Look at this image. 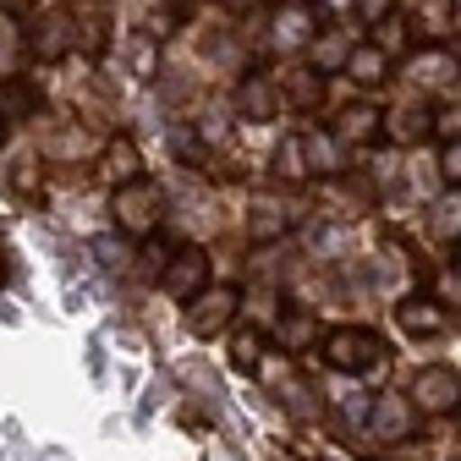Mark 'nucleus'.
<instances>
[{"label": "nucleus", "mask_w": 461, "mask_h": 461, "mask_svg": "<svg viewBox=\"0 0 461 461\" xmlns=\"http://www.w3.org/2000/svg\"><path fill=\"white\" fill-rule=\"evenodd\" d=\"M319 357L335 374H368V368L384 363V335L368 330V324H335V330L319 335Z\"/></svg>", "instance_id": "nucleus-1"}, {"label": "nucleus", "mask_w": 461, "mask_h": 461, "mask_svg": "<svg viewBox=\"0 0 461 461\" xmlns=\"http://www.w3.org/2000/svg\"><path fill=\"white\" fill-rule=\"evenodd\" d=\"M159 214H165L159 182L138 176V182H122V187H115V225H122L127 237H154V230H159Z\"/></svg>", "instance_id": "nucleus-2"}, {"label": "nucleus", "mask_w": 461, "mask_h": 461, "mask_svg": "<svg viewBox=\"0 0 461 461\" xmlns=\"http://www.w3.org/2000/svg\"><path fill=\"white\" fill-rule=\"evenodd\" d=\"M407 395L423 418H456L461 412V374L456 368H418Z\"/></svg>", "instance_id": "nucleus-3"}, {"label": "nucleus", "mask_w": 461, "mask_h": 461, "mask_svg": "<svg viewBox=\"0 0 461 461\" xmlns=\"http://www.w3.org/2000/svg\"><path fill=\"white\" fill-rule=\"evenodd\" d=\"M313 33H319V6H303V0H280L275 6V23H269V50L275 55L308 50Z\"/></svg>", "instance_id": "nucleus-4"}, {"label": "nucleus", "mask_w": 461, "mask_h": 461, "mask_svg": "<svg viewBox=\"0 0 461 461\" xmlns=\"http://www.w3.org/2000/svg\"><path fill=\"white\" fill-rule=\"evenodd\" d=\"M237 313H242V292H237V285H214V292L203 285V292L187 303V330L209 340V335H220Z\"/></svg>", "instance_id": "nucleus-5"}, {"label": "nucleus", "mask_w": 461, "mask_h": 461, "mask_svg": "<svg viewBox=\"0 0 461 461\" xmlns=\"http://www.w3.org/2000/svg\"><path fill=\"white\" fill-rule=\"evenodd\" d=\"M159 285H165V292L176 297V303H193L203 285H209V253H203V248H176V253L165 258Z\"/></svg>", "instance_id": "nucleus-6"}, {"label": "nucleus", "mask_w": 461, "mask_h": 461, "mask_svg": "<svg viewBox=\"0 0 461 461\" xmlns=\"http://www.w3.org/2000/svg\"><path fill=\"white\" fill-rule=\"evenodd\" d=\"M395 324H401V335H412V340H439L450 330V308L439 297H401L395 303Z\"/></svg>", "instance_id": "nucleus-7"}, {"label": "nucleus", "mask_w": 461, "mask_h": 461, "mask_svg": "<svg viewBox=\"0 0 461 461\" xmlns=\"http://www.w3.org/2000/svg\"><path fill=\"white\" fill-rule=\"evenodd\" d=\"M72 44H77V23L67 12H44L33 23V33H28V55H33V61H44V67H55Z\"/></svg>", "instance_id": "nucleus-8"}, {"label": "nucleus", "mask_w": 461, "mask_h": 461, "mask_svg": "<svg viewBox=\"0 0 461 461\" xmlns=\"http://www.w3.org/2000/svg\"><path fill=\"white\" fill-rule=\"evenodd\" d=\"M418 407H412V395H374V412H368V429L384 439V445H407L412 439V423Z\"/></svg>", "instance_id": "nucleus-9"}, {"label": "nucleus", "mask_w": 461, "mask_h": 461, "mask_svg": "<svg viewBox=\"0 0 461 461\" xmlns=\"http://www.w3.org/2000/svg\"><path fill=\"white\" fill-rule=\"evenodd\" d=\"M456 72H461V67H456V55H450L445 44H434V50H429V44H418V50L407 55V77H412L418 88H429V94L456 88Z\"/></svg>", "instance_id": "nucleus-10"}, {"label": "nucleus", "mask_w": 461, "mask_h": 461, "mask_svg": "<svg viewBox=\"0 0 461 461\" xmlns=\"http://www.w3.org/2000/svg\"><path fill=\"white\" fill-rule=\"evenodd\" d=\"M330 132H335L346 149H368V143L384 138V110H379V104H346V110L335 115Z\"/></svg>", "instance_id": "nucleus-11"}, {"label": "nucleus", "mask_w": 461, "mask_h": 461, "mask_svg": "<svg viewBox=\"0 0 461 461\" xmlns=\"http://www.w3.org/2000/svg\"><path fill=\"white\" fill-rule=\"evenodd\" d=\"M280 110H285L280 77H264V72L242 77V88H237V115H248V122H275Z\"/></svg>", "instance_id": "nucleus-12"}, {"label": "nucleus", "mask_w": 461, "mask_h": 461, "mask_svg": "<svg viewBox=\"0 0 461 461\" xmlns=\"http://www.w3.org/2000/svg\"><path fill=\"white\" fill-rule=\"evenodd\" d=\"M280 94H285V104H292V110H303V115H308V110H319V104H324V94H330V88H324V72L308 61V67L280 72Z\"/></svg>", "instance_id": "nucleus-13"}, {"label": "nucleus", "mask_w": 461, "mask_h": 461, "mask_svg": "<svg viewBox=\"0 0 461 461\" xmlns=\"http://www.w3.org/2000/svg\"><path fill=\"white\" fill-rule=\"evenodd\" d=\"M99 176H104L110 187L138 182V176H143V154H138V143H132V138H110V143H104V159H99Z\"/></svg>", "instance_id": "nucleus-14"}, {"label": "nucleus", "mask_w": 461, "mask_h": 461, "mask_svg": "<svg viewBox=\"0 0 461 461\" xmlns=\"http://www.w3.org/2000/svg\"><path fill=\"white\" fill-rule=\"evenodd\" d=\"M346 77H352L357 88H379V83L390 77V55H384L374 39L352 44V55H346Z\"/></svg>", "instance_id": "nucleus-15"}, {"label": "nucleus", "mask_w": 461, "mask_h": 461, "mask_svg": "<svg viewBox=\"0 0 461 461\" xmlns=\"http://www.w3.org/2000/svg\"><path fill=\"white\" fill-rule=\"evenodd\" d=\"M374 44L390 55V61H395V55H412L423 39H418V23L412 17H401V12H390V17H379L374 23Z\"/></svg>", "instance_id": "nucleus-16"}, {"label": "nucleus", "mask_w": 461, "mask_h": 461, "mask_svg": "<svg viewBox=\"0 0 461 461\" xmlns=\"http://www.w3.org/2000/svg\"><path fill=\"white\" fill-rule=\"evenodd\" d=\"M330 407L352 423V429H368V412H374V395L357 390V379H330Z\"/></svg>", "instance_id": "nucleus-17"}, {"label": "nucleus", "mask_w": 461, "mask_h": 461, "mask_svg": "<svg viewBox=\"0 0 461 461\" xmlns=\"http://www.w3.org/2000/svg\"><path fill=\"white\" fill-rule=\"evenodd\" d=\"M346 55H352V39H346V23H335V28H324V33H313V44H308V61L319 67V72H346Z\"/></svg>", "instance_id": "nucleus-18"}, {"label": "nucleus", "mask_w": 461, "mask_h": 461, "mask_svg": "<svg viewBox=\"0 0 461 461\" xmlns=\"http://www.w3.org/2000/svg\"><path fill=\"white\" fill-rule=\"evenodd\" d=\"M303 138V154H308V170H313V176H335V170H340V138L335 132H319V127H308V132H297Z\"/></svg>", "instance_id": "nucleus-19"}, {"label": "nucleus", "mask_w": 461, "mask_h": 461, "mask_svg": "<svg viewBox=\"0 0 461 461\" xmlns=\"http://www.w3.org/2000/svg\"><path fill=\"white\" fill-rule=\"evenodd\" d=\"M39 104H44V94H39L33 77H6L0 83V110L6 115H39Z\"/></svg>", "instance_id": "nucleus-20"}, {"label": "nucleus", "mask_w": 461, "mask_h": 461, "mask_svg": "<svg viewBox=\"0 0 461 461\" xmlns=\"http://www.w3.org/2000/svg\"><path fill=\"white\" fill-rule=\"evenodd\" d=\"M384 132L395 143H423V138H434V110H395L384 122Z\"/></svg>", "instance_id": "nucleus-21"}, {"label": "nucleus", "mask_w": 461, "mask_h": 461, "mask_svg": "<svg viewBox=\"0 0 461 461\" xmlns=\"http://www.w3.org/2000/svg\"><path fill=\"white\" fill-rule=\"evenodd\" d=\"M412 23H418V39H439V33H450V23H456V0H418V12H412Z\"/></svg>", "instance_id": "nucleus-22"}, {"label": "nucleus", "mask_w": 461, "mask_h": 461, "mask_svg": "<svg viewBox=\"0 0 461 461\" xmlns=\"http://www.w3.org/2000/svg\"><path fill=\"white\" fill-rule=\"evenodd\" d=\"M285 230H292V209H285V203L269 198V203L253 209V237H258V242H280Z\"/></svg>", "instance_id": "nucleus-23"}, {"label": "nucleus", "mask_w": 461, "mask_h": 461, "mask_svg": "<svg viewBox=\"0 0 461 461\" xmlns=\"http://www.w3.org/2000/svg\"><path fill=\"white\" fill-rule=\"evenodd\" d=\"M275 176L280 182H308L313 170H308V154H303V138H285L280 149H275Z\"/></svg>", "instance_id": "nucleus-24"}, {"label": "nucleus", "mask_w": 461, "mask_h": 461, "mask_svg": "<svg viewBox=\"0 0 461 461\" xmlns=\"http://www.w3.org/2000/svg\"><path fill=\"white\" fill-rule=\"evenodd\" d=\"M264 363V335L248 330V335H230V368H242V374H258Z\"/></svg>", "instance_id": "nucleus-25"}, {"label": "nucleus", "mask_w": 461, "mask_h": 461, "mask_svg": "<svg viewBox=\"0 0 461 461\" xmlns=\"http://www.w3.org/2000/svg\"><path fill=\"white\" fill-rule=\"evenodd\" d=\"M434 237H456L461 242V187L450 198H439V214H434Z\"/></svg>", "instance_id": "nucleus-26"}, {"label": "nucleus", "mask_w": 461, "mask_h": 461, "mask_svg": "<svg viewBox=\"0 0 461 461\" xmlns=\"http://www.w3.org/2000/svg\"><path fill=\"white\" fill-rule=\"evenodd\" d=\"M461 138V104H445V110H434V143L445 149V143H456Z\"/></svg>", "instance_id": "nucleus-27"}, {"label": "nucleus", "mask_w": 461, "mask_h": 461, "mask_svg": "<svg viewBox=\"0 0 461 461\" xmlns=\"http://www.w3.org/2000/svg\"><path fill=\"white\" fill-rule=\"evenodd\" d=\"M154 67H159V50H154V39H132V77H154Z\"/></svg>", "instance_id": "nucleus-28"}, {"label": "nucleus", "mask_w": 461, "mask_h": 461, "mask_svg": "<svg viewBox=\"0 0 461 461\" xmlns=\"http://www.w3.org/2000/svg\"><path fill=\"white\" fill-rule=\"evenodd\" d=\"M439 176H445V187H461V138H456V143H445V159H439Z\"/></svg>", "instance_id": "nucleus-29"}, {"label": "nucleus", "mask_w": 461, "mask_h": 461, "mask_svg": "<svg viewBox=\"0 0 461 461\" xmlns=\"http://www.w3.org/2000/svg\"><path fill=\"white\" fill-rule=\"evenodd\" d=\"M308 335H313V324H308V313H303V319H297V313H285V324H280V340H285V346H303Z\"/></svg>", "instance_id": "nucleus-30"}, {"label": "nucleus", "mask_w": 461, "mask_h": 461, "mask_svg": "<svg viewBox=\"0 0 461 461\" xmlns=\"http://www.w3.org/2000/svg\"><path fill=\"white\" fill-rule=\"evenodd\" d=\"M94 253H99V264H104V269H122V264H127V248L115 242V237H99V242H94Z\"/></svg>", "instance_id": "nucleus-31"}, {"label": "nucleus", "mask_w": 461, "mask_h": 461, "mask_svg": "<svg viewBox=\"0 0 461 461\" xmlns=\"http://www.w3.org/2000/svg\"><path fill=\"white\" fill-rule=\"evenodd\" d=\"M319 12L335 17V23H346V17H363V0H319Z\"/></svg>", "instance_id": "nucleus-32"}, {"label": "nucleus", "mask_w": 461, "mask_h": 461, "mask_svg": "<svg viewBox=\"0 0 461 461\" xmlns=\"http://www.w3.org/2000/svg\"><path fill=\"white\" fill-rule=\"evenodd\" d=\"M363 17H368V23H379V17H390V0H363Z\"/></svg>", "instance_id": "nucleus-33"}, {"label": "nucleus", "mask_w": 461, "mask_h": 461, "mask_svg": "<svg viewBox=\"0 0 461 461\" xmlns=\"http://www.w3.org/2000/svg\"><path fill=\"white\" fill-rule=\"evenodd\" d=\"M33 187H39V170L23 165V170H17V193H33Z\"/></svg>", "instance_id": "nucleus-34"}, {"label": "nucleus", "mask_w": 461, "mask_h": 461, "mask_svg": "<svg viewBox=\"0 0 461 461\" xmlns=\"http://www.w3.org/2000/svg\"><path fill=\"white\" fill-rule=\"evenodd\" d=\"M0 12H6V17H28L33 0H0Z\"/></svg>", "instance_id": "nucleus-35"}, {"label": "nucleus", "mask_w": 461, "mask_h": 461, "mask_svg": "<svg viewBox=\"0 0 461 461\" xmlns=\"http://www.w3.org/2000/svg\"><path fill=\"white\" fill-rule=\"evenodd\" d=\"M6 275H12V258H6V242H0V285H6Z\"/></svg>", "instance_id": "nucleus-36"}, {"label": "nucleus", "mask_w": 461, "mask_h": 461, "mask_svg": "<svg viewBox=\"0 0 461 461\" xmlns=\"http://www.w3.org/2000/svg\"><path fill=\"white\" fill-rule=\"evenodd\" d=\"M0 143H6V110H0Z\"/></svg>", "instance_id": "nucleus-37"}, {"label": "nucleus", "mask_w": 461, "mask_h": 461, "mask_svg": "<svg viewBox=\"0 0 461 461\" xmlns=\"http://www.w3.org/2000/svg\"><path fill=\"white\" fill-rule=\"evenodd\" d=\"M242 6H269V0H242Z\"/></svg>", "instance_id": "nucleus-38"}, {"label": "nucleus", "mask_w": 461, "mask_h": 461, "mask_svg": "<svg viewBox=\"0 0 461 461\" xmlns=\"http://www.w3.org/2000/svg\"><path fill=\"white\" fill-rule=\"evenodd\" d=\"M456 269H461V242H456Z\"/></svg>", "instance_id": "nucleus-39"}, {"label": "nucleus", "mask_w": 461, "mask_h": 461, "mask_svg": "<svg viewBox=\"0 0 461 461\" xmlns=\"http://www.w3.org/2000/svg\"><path fill=\"white\" fill-rule=\"evenodd\" d=\"M319 461H340V456H319Z\"/></svg>", "instance_id": "nucleus-40"}]
</instances>
